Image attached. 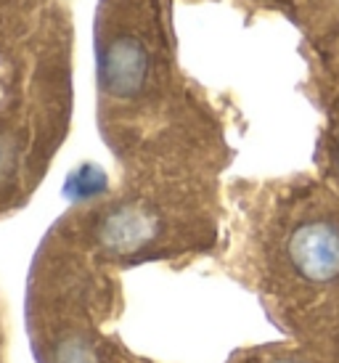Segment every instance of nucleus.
Returning <instances> with one entry per match:
<instances>
[{
  "mask_svg": "<svg viewBox=\"0 0 339 363\" xmlns=\"http://www.w3.org/2000/svg\"><path fill=\"white\" fill-rule=\"evenodd\" d=\"M241 279L289 342L339 363V212L281 215L241 257Z\"/></svg>",
  "mask_w": 339,
  "mask_h": 363,
  "instance_id": "1",
  "label": "nucleus"
}]
</instances>
